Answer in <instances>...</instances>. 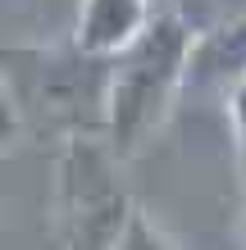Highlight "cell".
<instances>
[{
	"label": "cell",
	"mask_w": 246,
	"mask_h": 250,
	"mask_svg": "<svg viewBox=\"0 0 246 250\" xmlns=\"http://www.w3.org/2000/svg\"><path fill=\"white\" fill-rule=\"evenodd\" d=\"M246 78V14L214 32L192 41V64H187V82H219L224 91Z\"/></svg>",
	"instance_id": "5b68a950"
},
{
	"label": "cell",
	"mask_w": 246,
	"mask_h": 250,
	"mask_svg": "<svg viewBox=\"0 0 246 250\" xmlns=\"http://www.w3.org/2000/svg\"><path fill=\"white\" fill-rule=\"evenodd\" d=\"M151 5H164V0H151Z\"/></svg>",
	"instance_id": "9c48e42d"
},
{
	"label": "cell",
	"mask_w": 246,
	"mask_h": 250,
	"mask_svg": "<svg viewBox=\"0 0 246 250\" xmlns=\"http://www.w3.org/2000/svg\"><path fill=\"white\" fill-rule=\"evenodd\" d=\"M151 0H78V19L68 46L87 60H114L141 27L151 23Z\"/></svg>",
	"instance_id": "277c9868"
},
{
	"label": "cell",
	"mask_w": 246,
	"mask_h": 250,
	"mask_svg": "<svg viewBox=\"0 0 246 250\" xmlns=\"http://www.w3.org/2000/svg\"><path fill=\"white\" fill-rule=\"evenodd\" d=\"M23 132H27V127H23V109H19V100H14V91H9L5 73H0V150L14 146Z\"/></svg>",
	"instance_id": "52a82bcc"
},
{
	"label": "cell",
	"mask_w": 246,
	"mask_h": 250,
	"mask_svg": "<svg viewBox=\"0 0 246 250\" xmlns=\"http://www.w3.org/2000/svg\"><path fill=\"white\" fill-rule=\"evenodd\" d=\"M119 159L100 132L64 137L55 164V218L64 250H110L119 241L128 214L137 209L119 182Z\"/></svg>",
	"instance_id": "7a4b0ae2"
},
{
	"label": "cell",
	"mask_w": 246,
	"mask_h": 250,
	"mask_svg": "<svg viewBox=\"0 0 246 250\" xmlns=\"http://www.w3.org/2000/svg\"><path fill=\"white\" fill-rule=\"evenodd\" d=\"M228 109H233V127H237V159H242V191H246V82L228 91Z\"/></svg>",
	"instance_id": "ba28073f"
},
{
	"label": "cell",
	"mask_w": 246,
	"mask_h": 250,
	"mask_svg": "<svg viewBox=\"0 0 246 250\" xmlns=\"http://www.w3.org/2000/svg\"><path fill=\"white\" fill-rule=\"evenodd\" d=\"M196 32L173 9V0L151 9V23L105 60V100H100V137L114 150V159H133L146 146L160 123L169 119L178 91L187 86Z\"/></svg>",
	"instance_id": "6da1fadb"
},
{
	"label": "cell",
	"mask_w": 246,
	"mask_h": 250,
	"mask_svg": "<svg viewBox=\"0 0 246 250\" xmlns=\"http://www.w3.org/2000/svg\"><path fill=\"white\" fill-rule=\"evenodd\" d=\"M0 73L23 109V127L50 123L64 137L100 132V100H105V64L100 60H87L73 46L9 50Z\"/></svg>",
	"instance_id": "3957f363"
},
{
	"label": "cell",
	"mask_w": 246,
	"mask_h": 250,
	"mask_svg": "<svg viewBox=\"0 0 246 250\" xmlns=\"http://www.w3.org/2000/svg\"><path fill=\"white\" fill-rule=\"evenodd\" d=\"M110 250H178V246L146 218V209H133L128 223H123V232H119V241H114Z\"/></svg>",
	"instance_id": "8992f818"
}]
</instances>
